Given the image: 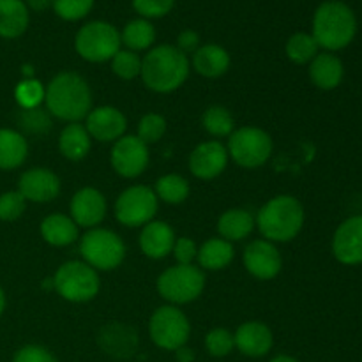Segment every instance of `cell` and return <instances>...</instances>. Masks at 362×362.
I'll list each match as a JSON object with an SVG mask.
<instances>
[{
	"label": "cell",
	"mask_w": 362,
	"mask_h": 362,
	"mask_svg": "<svg viewBox=\"0 0 362 362\" xmlns=\"http://www.w3.org/2000/svg\"><path fill=\"white\" fill-rule=\"evenodd\" d=\"M90 134L80 122H73L62 129L59 136V148L64 158L71 161H81L90 152Z\"/></svg>",
	"instance_id": "cell-26"
},
{
	"label": "cell",
	"mask_w": 362,
	"mask_h": 362,
	"mask_svg": "<svg viewBox=\"0 0 362 362\" xmlns=\"http://www.w3.org/2000/svg\"><path fill=\"white\" fill-rule=\"evenodd\" d=\"M332 253L345 265L362 264V216H354L338 226L332 239Z\"/></svg>",
	"instance_id": "cell-15"
},
{
	"label": "cell",
	"mask_w": 362,
	"mask_h": 362,
	"mask_svg": "<svg viewBox=\"0 0 362 362\" xmlns=\"http://www.w3.org/2000/svg\"><path fill=\"white\" fill-rule=\"evenodd\" d=\"M28 27V7L23 0H0V37L16 39Z\"/></svg>",
	"instance_id": "cell-24"
},
{
	"label": "cell",
	"mask_w": 362,
	"mask_h": 362,
	"mask_svg": "<svg viewBox=\"0 0 362 362\" xmlns=\"http://www.w3.org/2000/svg\"><path fill=\"white\" fill-rule=\"evenodd\" d=\"M193 67L205 78H219L228 71L230 55L223 46L204 45L193 53Z\"/></svg>",
	"instance_id": "cell-23"
},
{
	"label": "cell",
	"mask_w": 362,
	"mask_h": 362,
	"mask_svg": "<svg viewBox=\"0 0 362 362\" xmlns=\"http://www.w3.org/2000/svg\"><path fill=\"white\" fill-rule=\"evenodd\" d=\"M28 145L21 133L0 129V170H14L27 159Z\"/></svg>",
	"instance_id": "cell-28"
},
{
	"label": "cell",
	"mask_w": 362,
	"mask_h": 362,
	"mask_svg": "<svg viewBox=\"0 0 362 362\" xmlns=\"http://www.w3.org/2000/svg\"><path fill=\"white\" fill-rule=\"evenodd\" d=\"M166 133V120L165 117L159 113H147L141 117L140 124H138V138L144 141L145 145L156 144L161 140Z\"/></svg>",
	"instance_id": "cell-36"
},
{
	"label": "cell",
	"mask_w": 362,
	"mask_h": 362,
	"mask_svg": "<svg viewBox=\"0 0 362 362\" xmlns=\"http://www.w3.org/2000/svg\"><path fill=\"white\" fill-rule=\"evenodd\" d=\"M271 362H299V361L293 359V357H290V356H278V357H274Z\"/></svg>",
	"instance_id": "cell-47"
},
{
	"label": "cell",
	"mask_w": 362,
	"mask_h": 362,
	"mask_svg": "<svg viewBox=\"0 0 362 362\" xmlns=\"http://www.w3.org/2000/svg\"><path fill=\"white\" fill-rule=\"evenodd\" d=\"M18 191L25 200L46 204L59 197L60 179L48 168H32L20 177Z\"/></svg>",
	"instance_id": "cell-16"
},
{
	"label": "cell",
	"mask_w": 362,
	"mask_h": 362,
	"mask_svg": "<svg viewBox=\"0 0 362 362\" xmlns=\"http://www.w3.org/2000/svg\"><path fill=\"white\" fill-rule=\"evenodd\" d=\"M357 30L356 14L346 4L329 0L318 6L313 16V37L327 52L343 49L354 41Z\"/></svg>",
	"instance_id": "cell-4"
},
{
	"label": "cell",
	"mask_w": 362,
	"mask_h": 362,
	"mask_svg": "<svg viewBox=\"0 0 362 362\" xmlns=\"http://www.w3.org/2000/svg\"><path fill=\"white\" fill-rule=\"evenodd\" d=\"M110 161L120 177L134 179L148 166V148L138 136H122L113 145Z\"/></svg>",
	"instance_id": "cell-12"
},
{
	"label": "cell",
	"mask_w": 362,
	"mask_h": 362,
	"mask_svg": "<svg viewBox=\"0 0 362 362\" xmlns=\"http://www.w3.org/2000/svg\"><path fill=\"white\" fill-rule=\"evenodd\" d=\"M175 244V232L165 221H151L140 233V247L145 257L161 260L168 257Z\"/></svg>",
	"instance_id": "cell-20"
},
{
	"label": "cell",
	"mask_w": 362,
	"mask_h": 362,
	"mask_svg": "<svg viewBox=\"0 0 362 362\" xmlns=\"http://www.w3.org/2000/svg\"><path fill=\"white\" fill-rule=\"evenodd\" d=\"M140 76L147 88L159 94H168L187 80L189 60L177 46H156L141 59Z\"/></svg>",
	"instance_id": "cell-2"
},
{
	"label": "cell",
	"mask_w": 362,
	"mask_h": 362,
	"mask_svg": "<svg viewBox=\"0 0 362 362\" xmlns=\"http://www.w3.org/2000/svg\"><path fill=\"white\" fill-rule=\"evenodd\" d=\"M205 349L212 357H226L235 349V339L226 329H214L205 336Z\"/></svg>",
	"instance_id": "cell-38"
},
{
	"label": "cell",
	"mask_w": 362,
	"mask_h": 362,
	"mask_svg": "<svg viewBox=\"0 0 362 362\" xmlns=\"http://www.w3.org/2000/svg\"><path fill=\"white\" fill-rule=\"evenodd\" d=\"M175 356H177V361H179V362H193L194 361L193 350L186 349V346H182V349L175 350Z\"/></svg>",
	"instance_id": "cell-46"
},
{
	"label": "cell",
	"mask_w": 362,
	"mask_h": 362,
	"mask_svg": "<svg viewBox=\"0 0 362 362\" xmlns=\"http://www.w3.org/2000/svg\"><path fill=\"white\" fill-rule=\"evenodd\" d=\"M233 246L232 243L225 239H209L204 246L198 250V262L207 271H221L228 267L233 260Z\"/></svg>",
	"instance_id": "cell-29"
},
{
	"label": "cell",
	"mask_w": 362,
	"mask_h": 362,
	"mask_svg": "<svg viewBox=\"0 0 362 362\" xmlns=\"http://www.w3.org/2000/svg\"><path fill=\"white\" fill-rule=\"evenodd\" d=\"M55 290L69 303H87L99 293V276L85 262H66L53 276Z\"/></svg>",
	"instance_id": "cell-7"
},
{
	"label": "cell",
	"mask_w": 362,
	"mask_h": 362,
	"mask_svg": "<svg viewBox=\"0 0 362 362\" xmlns=\"http://www.w3.org/2000/svg\"><path fill=\"white\" fill-rule=\"evenodd\" d=\"M52 4H53V0H27L28 9L37 11V13L49 9V7H52Z\"/></svg>",
	"instance_id": "cell-45"
},
{
	"label": "cell",
	"mask_w": 362,
	"mask_h": 362,
	"mask_svg": "<svg viewBox=\"0 0 362 362\" xmlns=\"http://www.w3.org/2000/svg\"><path fill=\"white\" fill-rule=\"evenodd\" d=\"M106 216V200L95 187L76 191L71 200V219L81 228H95Z\"/></svg>",
	"instance_id": "cell-18"
},
{
	"label": "cell",
	"mask_w": 362,
	"mask_h": 362,
	"mask_svg": "<svg viewBox=\"0 0 362 362\" xmlns=\"http://www.w3.org/2000/svg\"><path fill=\"white\" fill-rule=\"evenodd\" d=\"M99 346L105 350L108 356L113 357H129L133 356L138 345V336L127 325L122 324H108L99 332Z\"/></svg>",
	"instance_id": "cell-21"
},
{
	"label": "cell",
	"mask_w": 362,
	"mask_h": 362,
	"mask_svg": "<svg viewBox=\"0 0 362 362\" xmlns=\"http://www.w3.org/2000/svg\"><path fill=\"white\" fill-rule=\"evenodd\" d=\"M41 235L48 244L55 247H64L78 239V225L64 214H52L42 219Z\"/></svg>",
	"instance_id": "cell-27"
},
{
	"label": "cell",
	"mask_w": 362,
	"mask_h": 362,
	"mask_svg": "<svg viewBox=\"0 0 362 362\" xmlns=\"http://www.w3.org/2000/svg\"><path fill=\"white\" fill-rule=\"evenodd\" d=\"M228 151L221 141L200 144L189 156V170L197 179L211 180L221 175L228 165Z\"/></svg>",
	"instance_id": "cell-14"
},
{
	"label": "cell",
	"mask_w": 362,
	"mask_h": 362,
	"mask_svg": "<svg viewBox=\"0 0 362 362\" xmlns=\"http://www.w3.org/2000/svg\"><path fill=\"white\" fill-rule=\"evenodd\" d=\"M80 253L85 264L95 271H112L124 262L126 246L112 230L92 228L81 237Z\"/></svg>",
	"instance_id": "cell-6"
},
{
	"label": "cell",
	"mask_w": 362,
	"mask_h": 362,
	"mask_svg": "<svg viewBox=\"0 0 362 362\" xmlns=\"http://www.w3.org/2000/svg\"><path fill=\"white\" fill-rule=\"evenodd\" d=\"M205 288V276L194 265H175L159 276L158 292L172 304H187L202 296Z\"/></svg>",
	"instance_id": "cell-9"
},
{
	"label": "cell",
	"mask_w": 362,
	"mask_h": 362,
	"mask_svg": "<svg viewBox=\"0 0 362 362\" xmlns=\"http://www.w3.org/2000/svg\"><path fill=\"white\" fill-rule=\"evenodd\" d=\"M255 225H257L255 218L246 209H230L225 214L219 216L218 232L221 239L235 243V240L246 239L253 232Z\"/></svg>",
	"instance_id": "cell-25"
},
{
	"label": "cell",
	"mask_w": 362,
	"mask_h": 362,
	"mask_svg": "<svg viewBox=\"0 0 362 362\" xmlns=\"http://www.w3.org/2000/svg\"><path fill=\"white\" fill-rule=\"evenodd\" d=\"M258 230L265 240L271 243H288L296 239L304 225V207L297 198L290 194H279L269 200L258 211Z\"/></svg>",
	"instance_id": "cell-3"
},
{
	"label": "cell",
	"mask_w": 362,
	"mask_h": 362,
	"mask_svg": "<svg viewBox=\"0 0 362 362\" xmlns=\"http://www.w3.org/2000/svg\"><path fill=\"white\" fill-rule=\"evenodd\" d=\"M235 339V349L246 357H264L271 352L272 338L271 329L262 322H244L237 332L233 334Z\"/></svg>",
	"instance_id": "cell-19"
},
{
	"label": "cell",
	"mask_w": 362,
	"mask_h": 362,
	"mask_svg": "<svg viewBox=\"0 0 362 362\" xmlns=\"http://www.w3.org/2000/svg\"><path fill=\"white\" fill-rule=\"evenodd\" d=\"M202 124H204V129L216 138L230 136L233 133V127H235L232 113L223 106H211V108L205 110Z\"/></svg>",
	"instance_id": "cell-33"
},
{
	"label": "cell",
	"mask_w": 362,
	"mask_h": 362,
	"mask_svg": "<svg viewBox=\"0 0 362 362\" xmlns=\"http://www.w3.org/2000/svg\"><path fill=\"white\" fill-rule=\"evenodd\" d=\"M177 48H179L184 55L197 52V49L200 48V35H198V32L191 30V28L180 32L179 37H177Z\"/></svg>",
	"instance_id": "cell-44"
},
{
	"label": "cell",
	"mask_w": 362,
	"mask_h": 362,
	"mask_svg": "<svg viewBox=\"0 0 362 362\" xmlns=\"http://www.w3.org/2000/svg\"><path fill=\"white\" fill-rule=\"evenodd\" d=\"M13 362H57V359L45 346L27 345L18 350Z\"/></svg>",
	"instance_id": "cell-43"
},
{
	"label": "cell",
	"mask_w": 362,
	"mask_h": 362,
	"mask_svg": "<svg viewBox=\"0 0 362 362\" xmlns=\"http://www.w3.org/2000/svg\"><path fill=\"white\" fill-rule=\"evenodd\" d=\"M156 197L161 198L166 204H182L189 197V182L184 177L170 173V175L159 177L156 182Z\"/></svg>",
	"instance_id": "cell-31"
},
{
	"label": "cell",
	"mask_w": 362,
	"mask_h": 362,
	"mask_svg": "<svg viewBox=\"0 0 362 362\" xmlns=\"http://www.w3.org/2000/svg\"><path fill=\"white\" fill-rule=\"evenodd\" d=\"M27 207V200L21 197L20 191H7L0 194V219L2 221H14L20 218Z\"/></svg>",
	"instance_id": "cell-39"
},
{
	"label": "cell",
	"mask_w": 362,
	"mask_h": 362,
	"mask_svg": "<svg viewBox=\"0 0 362 362\" xmlns=\"http://www.w3.org/2000/svg\"><path fill=\"white\" fill-rule=\"evenodd\" d=\"M14 95H16V101L21 110L37 108L45 101V87L41 85V81L30 78V80H23L18 83Z\"/></svg>",
	"instance_id": "cell-35"
},
{
	"label": "cell",
	"mask_w": 362,
	"mask_h": 362,
	"mask_svg": "<svg viewBox=\"0 0 362 362\" xmlns=\"http://www.w3.org/2000/svg\"><path fill=\"white\" fill-rule=\"evenodd\" d=\"M48 113L66 122L87 119L92 110V92L85 78L78 73H59L45 88Z\"/></svg>",
	"instance_id": "cell-1"
},
{
	"label": "cell",
	"mask_w": 362,
	"mask_h": 362,
	"mask_svg": "<svg viewBox=\"0 0 362 362\" xmlns=\"http://www.w3.org/2000/svg\"><path fill=\"white\" fill-rule=\"evenodd\" d=\"M148 334L156 346L175 352L186 346L191 334V325L179 308L161 306L152 313L151 322H148Z\"/></svg>",
	"instance_id": "cell-10"
},
{
	"label": "cell",
	"mask_w": 362,
	"mask_h": 362,
	"mask_svg": "<svg viewBox=\"0 0 362 362\" xmlns=\"http://www.w3.org/2000/svg\"><path fill=\"white\" fill-rule=\"evenodd\" d=\"M112 69L122 80H134L141 73V59L136 52L131 49H119L112 59Z\"/></svg>",
	"instance_id": "cell-34"
},
{
	"label": "cell",
	"mask_w": 362,
	"mask_h": 362,
	"mask_svg": "<svg viewBox=\"0 0 362 362\" xmlns=\"http://www.w3.org/2000/svg\"><path fill=\"white\" fill-rule=\"evenodd\" d=\"M156 39V30L148 20H133L124 27L120 32V41L131 52H141V49L151 48Z\"/></svg>",
	"instance_id": "cell-30"
},
{
	"label": "cell",
	"mask_w": 362,
	"mask_h": 362,
	"mask_svg": "<svg viewBox=\"0 0 362 362\" xmlns=\"http://www.w3.org/2000/svg\"><path fill=\"white\" fill-rule=\"evenodd\" d=\"M120 32L106 21H90L76 32L74 49L88 62L112 60L120 49Z\"/></svg>",
	"instance_id": "cell-5"
},
{
	"label": "cell",
	"mask_w": 362,
	"mask_h": 362,
	"mask_svg": "<svg viewBox=\"0 0 362 362\" xmlns=\"http://www.w3.org/2000/svg\"><path fill=\"white\" fill-rule=\"evenodd\" d=\"M172 253L175 257V260L179 262V265H193V260L198 255V247L193 239H189V237H180V239H175Z\"/></svg>",
	"instance_id": "cell-42"
},
{
	"label": "cell",
	"mask_w": 362,
	"mask_h": 362,
	"mask_svg": "<svg viewBox=\"0 0 362 362\" xmlns=\"http://www.w3.org/2000/svg\"><path fill=\"white\" fill-rule=\"evenodd\" d=\"M281 255L271 240H253L244 250V267L257 279L267 281V279L276 278L281 271Z\"/></svg>",
	"instance_id": "cell-13"
},
{
	"label": "cell",
	"mask_w": 362,
	"mask_h": 362,
	"mask_svg": "<svg viewBox=\"0 0 362 362\" xmlns=\"http://www.w3.org/2000/svg\"><path fill=\"white\" fill-rule=\"evenodd\" d=\"M173 4L175 0H133V9L144 20H152L166 16L173 9Z\"/></svg>",
	"instance_id": "cell-40"
},
{
	"label": "cell",
	"mask_w": 362,
	"mask_h": 362,
	"mask_svg": "<svg viewBox=\"0 0 362 362\" xmlns=\"http://www.w3.org/2000/svg\"><path fill=\"white\" fill-rule=\"evenodd\" d=\"M343 62L331 52L318 53L310 66V78L315 87L322 90H332L343 80Z\"/></svg>",
	"instance_id": "cell-22"
},
{
	"label": "cell",
	"mask_w": 362,
	"mask_h": 362,
	"mask_svg": "<svg viewBox=\"0 0 362 362\" xmlns=\"http://www.w3.org/2000/svg\"><path fill=\"white\" fill-rule=\"evenodd\" d=\"M21 127L27 129L28 133L42 134L49 129V117L45 110L30 108V110H21Z\"/></svg>",
	"instance_id": "cell-41"
},
{
	"label": "cell",
	"mask_w": 362,
	"mask_h": 362,
	"mask_svg": "<svg viewBox=\"0 0 362 362\" xmlns=\"http://www.w3.org/2000/svg\"><path fill=\"white\" fill-rule=\"evenodd\" d=\"M94 0H53L52 7L57 16L66 21H78L92 11Z\"/></svg>",
	"instance_id": "cell-37"
},
{
	"label": "cell",
	"mask_w": 362,
	"mask_h": 362,
	"mask_svg": "<svg viewBox=\"0 0 362 362\" xmlns=\"http://www.w3.org/2000/svg\"><path fill=\"white\" fill-rule=\"evenodd\" d=\"M318 48L320 46L315 41L313 35L306 34V32H297L286 41V57L293 64L303 66V64L311 62L318 55Z\"/></svg>",
	"instance_id": "cell-32"
},
{
	"label": "cell",
	"mask_w": 362,
	"mask_h": 362,
	"mask_svg": "<svg viewBox=\"0 0 362 362\" xmlns=\"http://www.w3.org/2000/svg\"><path fill=\"white\" fill-rule=\"evenodd\" d=\"M4 308H6V296H4V290L0 288V315L4 313Z\"/></svg>",
	"instance_id": "cell-49"
},
{
	"label": "cell",
	"mask_w": 362,
	"mask_h": 362,
	"mask_svg": "<svg viewBox=\"0 0 362 362\" xmlns=\"http://www.w3.org/2000/svg\"><path fill=\"white\" fill-rule=\"evenodd\" d=\"M158 212V197L147 186H131L115 202V218L120 225L145 226L154 221Z\"/></svg>",
	"instance_id": "cell-11"
},
{
	"label": "cell",
	"mask_w": 362,
	"mask_h": 362,
	"mask_svg": "<svg viewBox=\"0 0 362 362\" xmlns=\"http://www.w3.org/2000/svg\"><path fill=\"white\" fill-rule=\"evenodd\" d=\"M42 288H46V290H55V283H53V278L45 279V283H42Z\"/></svg>",
	"instance_id": "cell-48"
},
{
	"label": "cell",
	"mask_w": 362,
	"mask_h": 362,
	"mask_svg": "<svg viewBox=\"0 0 362 362\" xmlns=\"http://www.w3.org/2000/svg\"><path fill=\"white\" fill-rule=\"evenodd\" d=\"M226 151L243 168H260L272 154V138L260 127L244 126L230 134Z\"/></svg>",
	"instance_id": "cell-8"
},
{
	"label": "cell",
	"mask_w": 362,
	"mask_h": 362,
	"mask_svg": "<svg viewBox=\"0 0 362 362\" xmlns=\"http://www.w3.org/2000/svg\"><path fill=\"white\" fill-rule=\"evenodd\" d=\"M126 127L127 119L115 106H99L90 110L85 122V129L98 141H117L124 136Z\"/></svg>",
	"instance_id": "cell-17"
}]
</instances>
